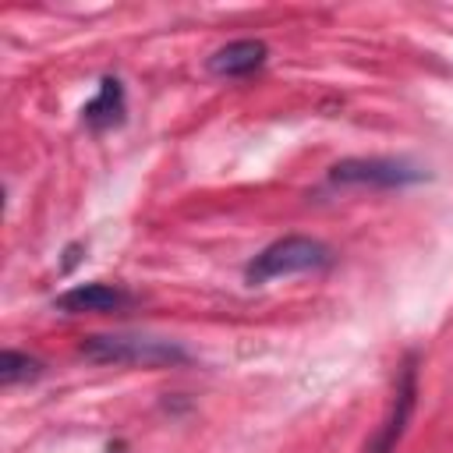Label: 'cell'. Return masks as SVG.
<instances>
[{
  "label": "cell",
  "instance_id": "cell-4",
  "mask_svg": "<svg viewBox=\"0 0 453 453\" xmlns=\"http://www.w3.org/2000/svg\"><path fill=\"white\" fill-rule=\"evenodd\" d=\"M414 396H418V368H414V361H407L403 372H400V379H396L389 414L379 425V432L368 439L365 453H396V446L403 439V428L411 421V411H414Z\"/></svg>",
  "mask_w": 453,
  "mask_h": 453
},
{
  "label": "cell",
  "instance_id": "cell-6",
  "mask_svg": "<svg viewBox=\"0 0 453 453\" xmlns=\"http://www.w3.org/2000/svg\"><path fill=\"white\" fill-rule=\"evenodd\" d=\"M265 42L262 39H234L226 46H219L212 57H209V71L216 78H244L251 74L255 67L265 64Z\"/></svg>",
  "mask_w": 453,
  "mask_h": 453
},
{
  "label": "cell",
  "instance_id": "cell-8",
  "mask_svg": "<svg viewBox=\"0 0 453 453\" xmlns=\"http://www.w3.org/2000/svg\"><path fill=\"white\" fill-rule=\"evenodd\" d=\"M42 375V365L21 350H4L0 354V382L4 386H14V382H28V379H39Z\"/></svg>",
  "mask_w": 453,
  "mask_h": 453
},
{
  "label": "cell",
  "instance_id": "cell-2",
  "mask_svg": "<svg viewBox=\"0 0 453 453\" xmlns=\"http://www.w3.org/2000/svg\"><path fill=\"white\" fill-rule=\"evenodd\" d=\"M329 248L315 237H301V234H290V237H280L273 244H265L244 269L248 283H269V280H280V276H294V273H308V269H322L329 265Z\"/></svg>",
  "mask_w": 453,
  "mask_h": 453
},
{
  "label": "cell",
  "instance_id": "cell-1",
  "mask_svg": "<svg viewBox=\"0 0 453 453\" xmlns=\"http://www.w3.org/2000/svg\"><path fill=\"white\" fill-rule=\"evenodd\" d=\"M88 361L96 365H142V368H170V365H188L191 354L159 336H131V333H96L85 336L78 347Z\"/></svg>",
  "mask_w": 453,
  "mask_h": 453
},
{
  "label": "cell",
  "instance_id": "cell-3",
  "mask_svg": "<svg viewBox=\"0 0 453 453\" xmlns=\"http://www.w3.org/2000/svg\"><path fill=\"white\" fill-rule=\"evenodd\" d=\"M425 177L428 173L418 163L393 159V156H350L329 166L333 184H361V188H403Z\"/></svg>",
  "mask_w": 453,
  "mask_h": 453
},
{
  "label": "cell",
  "instance_id": "cell-7",
  "mask_svg": "<svg viewBox=\"0 0 453 453\" xmlns=\"http://www.w3.org/2000/svg\"><path fill=\"white\" fill-rule=\"evenodd\" d=\"M81 120H85L92 131H106V127H113V124L124 120V88H120L117 78H103V81H99V92L85 103Z\"/></svg>",
  "mask_w": 453,
  "mask_h": 453
},
{
  "label": "cell",
  "instance_id": "cell-5",
  "mask_svg": "<svg viewBox=\"0 0 453 453\" xmlns=\"http://www.w3.org/2000/svg\"><path fill=\"white\" fill-rule=\"evenodd\" d=\"M131 304V294L120 290V287H110V283H81V287H71L57 297V308L60 311H71V315H81V311H120Z\"/></svg>",
  "mask_w": 453,
  "mask_h": 453
}]
</instances>
